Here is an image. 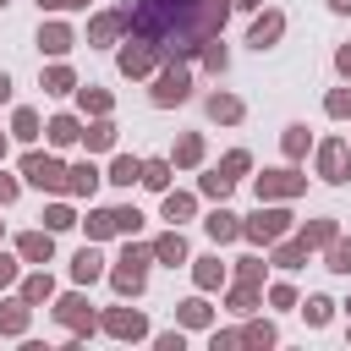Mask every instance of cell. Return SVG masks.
Returning a JSON list of instances; mask_svg holds the SVG:
<instances>
[{"label": "cell", "mask_w": 351, "mask_h": 351, "mask_svg": "<svg viewBox=\"0 0 351 351\" xmlns=\"http://www.w3.org/2000/svg\"><path fill=\"white\" fill-rule=\"evenodd\" d=\"M214 121H241V99L236 93H208V104H203Z\"/></svg>", "instance_id": "24"}, {"label": "cell", "mask_w": 351, "mask_h": 351, "mask_svg": "<svg viewBox=\"0 0 351 351\" xmlns=\"http://www.w3.org/2000/svg\"><path fill=\"white\" fill-rule=\"evenodd\" d=\"M82 110H93V115H110V93H104V88H82Z\"/></svg>", "instance_id": "43"}, {"label": "cell", "mask_w": 351, "mask_h": 351, "mask_svg": "<svg viewBox=\"0 0 351 351\" xmlns=\"http://www.w3.org/2000/svg\"><path fill=\"white\" fill-rule=\"evenodd\" d=\"M5 203H16V181H11V176H0V208H5Z\"/></svg>", "instance_id": "48"}, {"label": "cell", "mask_w": 351, "mask_h": 351, "mask_svg": "<svg viewBox=\"0 0 351 351\" xmlns=\"http://www.w3.org/2000/svg\"><path fill=\"white\" fill-rule=\"evenodd\" d=\"M307 252H313V247H307V241L296 236V241H285V247H274V263H280V269H302V263H307Z\"/></svg>", "instance_id": "30"}, {"label": "cell", "mask_w": 351, "mask_h": 351, "mask_svg": "<svg viewBox=\"0 0 351 351\" xmlns=\"http://www.w3.org/2000/svg\"><path fill=\"white\" fill-rule=\"evenodd\" d=\"M5 99H11V77L0 71V104H5Z\"/></svg>", "instance_id": "53"}, {"label": "cell", "mask_w": 351, "mask_h": 351, "mask_svg": "<svg viewBox=\"0 0 351 351\" xmlns=\"http://www.w3.org/2000/svg\"><path fill=\"white\" fill-rule=\"evenodd\" d=\"M280 143H285V159H302V154H307V126H285Z\"/></svg>", "instance_id": "38"}, {"label": "cell", "mask_w": 351, "mask_h": 351, "mask_svg": "<svg viewBox=\"0 0 351 351\" xmlns=\"http://www.w3.org/2000/svg\"><path fill=\"white\" fill-rule=\"evenodd\" d=\"M27 329V302H0V335H22Z\"/></svg>", "instance_id": "23"}, {"label": "cell", "mask_w": 351, "mask_h": 351, "mask_svg": "<svg viewBox=\"0 0 351 351\" xmlns=\"http://www.w3.org/2000/svg\"><path fill=\"white\" fill-rule=\"evenodd\" d=\"M203 66H208V71H225V66H230V55H225L219 44H203Z\"/></svg>", "instance_id": "46"}, {"label": "cell", "mask_w": 351, "mask_h": 351, "mask_svg": "<svg viewBox=\"0 0 351 351\" xmlns=\"http://www.w3.org/2000/svg\"><path fill=\"white\" fill-rule=\"evenodd\" d=\"M11 280H16V258H5V252H0V285H11Z\"/></svg>", "instance_id": "49"}, {"label": "cell", "mask_w": 351, "mask_h": 351, "mask_svg": "<svg viewBox=\"0 0 351 351\" xmlns=\"http://www.w3.org/2000/svg\"><path fill=\"white\" fill-rule=\"evenodd\" d=\"M99 181H104V176H99L93 165H71V170H66V192H77V197H93Z\"/></svg>", "instance_id": "19"}, {"label": "cell", "mask_w": 351, "mask_h": 351, "mask_svg": "<svg viewBox=\"0 0 351 351\" xmlns=\"http://www.w3.org/2000/svg\"><path fill=\"white\" fill-rule=\"evenodd\" d=\"M82 143H88V148H93V154H99V148H115V126H110V121H104V115H99V121H93V126H88V132H82Z\"/></svg>", "instance_id": "31"}, {"label": "cell", "mask_w": 351, "mask_h": 351, "mask_svg": "<svg viewBox=\"0 0 351 351\" xmlns=\"http://www.w3.org/2000/svg\"><path fill=\"white\" fill-rule=\"evenodd\" d=\"M230 16V0H137L126 5L132 38H148L159 55H192L203 49Z\"/></svg>", "instance_id": "1"}, {"label": "cell", "mask_w": 351, "mask_h": 351, "mask_svg": "<svg viewBox=\"0 0 351 351\" xmlns=\"http://www.w3.org/2000/svg\"><path fill=\"white\" fill-rule=\"evenodd\" d=\"M280 33H285V16H280V11H263V16L252 22V33H247V44H252V49H269V44H274Z\"/></svg>", "instance_id": "13"}, {"label": "cell", "mask_w": 351, "mask_h": 351, "mask_svg": "<svg viewBox=\"0 0 351 351\" xmlns=\"http://www.w3.org/2000/svg\"><path fill=\"white\" fill-rule=\"evenodd\" d=\"M49 296H55V280H49L44 269L22 280V302H27V307H38V302H49Z\"/></svg>", "instance_id": "22"}, {"label": "cell", "mask_w": 351, "mask_h": 351, "mask_svg": "<svg viewBox=\"0 0 351 351\" xmlns=\"http://www.w3.org/2000/svg\"><path fill=\"white\" fill-rule=\"evenodd\" d=\"M241 340H247V346H274L280 335H274V324H247V329H241Z\"/></svg>", "instance_id": "41"}, {"label": "cell", "mask_w": 351, "mask_h": 351, "mask_svg": "<svg viewBox=\"0 0 351 351\" xmlns=\"http://www.w3.org/2000/svg\"><path fill=\"white\" fill-rule=\"evenodd\" d=\"M192 208H197V203H192V192H165V219H176V225H181V219H192Z\"/></svg>", "instance_id": "32"}, {"label": "cell", "mask_w": 351, "mask_h": 351, "mask_svg": "<svg viewBox=\"0 0 351 351\" xmlns=\"http://www.w3.org/2000/svg\"><path fill=\"white\" fill-rule=\"evenodd\" d=\"M302 313H307V324L318 329V324H329V318H335V302H329V296H307V307H302Z\"/></svg>", "instance_id": "37"}, {"label": "cell", "mask_w": 351, "mask_h": 351, "mask_svg": "<svg viewBox=\"0 0 351 351\" xmlns=\"http://www.w3.org/2000/svg\"><path fill=\"white\" fill-rule=\"evenodd\" d=\"M99 274H104V258H99V247H82V252L71 258V280H77V285H93Z\"/></svg>", "instance_id": "15"}, {"label": "cell", "mask_w": 351, "mask_h": 351, "mask_svg": "<svg viewBox=\"0 0 351 351\" xmlns=\"http://www.w3.org/2000/svg\"><path fill=\"white\" fill-rule=\"evenodd\" d=\"M230 5H236V11H258L263 0H230Z\"/></svg>", "instance_id": "52"}, {"label": "cell", "mask_w": 351, "mask_h": 351, "mask_svg": "<svg viewBox=\"0 0 351 351\" xmlns=\"http://www.w3.org/2000/svg\"><path fill=\"white\" fill-rule=\"evenodd\" d=\"M335 66H340V77H351V44H346V49L335 55Z\"/></svg>", "instance_id": "51"}, {"label": "cell", "mask_w": 351, "mask_h": 351, "mask_svg": "<svg viewBox=\"0 0 351 351\" xmlns=\"http://www.w3.org/2000/svg\"><path fill=\"white\" fill-rule=\"evenodd\" d=\"M208 313H214V307H208V302H203V296H186V302H181V307H176V318H181V324H186V329H203V324H208Z\"/></svg>", "instance_id": "27"}, {"label": "cell", "mask_w": 351, "mask_h": 351, "mask_svg": "<svg viewBox=\"0 0 351 351\" xmlns=\"http://www.w3.org/2000/svg\"><path fill=\"white\" fill-rule=\"evenodd\" d=\"M121 27H126V11H104V16H93V27H88V44H110Z\"/></svg>", "instance_id": "18"}, {"label": "cell", "mask_w": 351, "mask_h": 351, "mask_svg": "<svg viewBox=\"0 0 351 351\" xmlns=\"http://www.w3.org/2000/svg\"><path fill=\"white\" fill-rule=\"evenodd\" d=\"M318 176L335 181V186L351 181V143H346V137H329V143L318 148Z\"/></svg>", "instance_id": "6"}, {"label": "cell", "mask_w": 351, "mask_h": 351, "mask_svg": "<svg viewBox=\"0 0 351 351\" xmlns=\"http://www.w3.org/2000/svg\"><path fill=\"white\" fill-rule=\"evenodd\" d=\"M154 258H159V263H170V269H176V263H186V236H181V230H165V236L154 241Z\"/></svg>", "instance_id": "17"}, {"label": "cell", "mask_w": 351, "mask_h": 351, "mask_svg": "<svg viewBox=\"0 0 351 351\" xmlns=\"http://www.w3.org/2000/svg\"><path fill=\"white\" fill-rule=\"evenodd\" d=\"M71 44H77V38H71L66 22H44V27H38V49H44V55H66Z\"/></svg>", "instance_id": "14"}, {"label": "cell", "mask_w": 351, "mask_h": 351, "mask_svg": "<svg viewBox=\"0 0 351 351\" xmlns=\"http://www.w3.org/2000/svg\"><path fill=\"white\" fill-rule=\"evenodd\" d=\"M82 225H88V241H104V236H115V230L132 236V230L143 225V214H137V208H93Z\"/></svg>", "instance_id": "3"}, {"label": "cell", "mask_w": 351, "mask_h": 351, "mask_svg": "<svg viewBox=\"0 0 351 351\" xmlns=\"http://www.w3.org/2000/svg\"><path fill=\"white\" fill-rule=\"evenodd\" d=\"M186 93H192V71L186 66H165L154 77V104H181Z\"/></svg>", "instance_id": "7"}, {"label": "cell", "mask_w": 351, "mask_h": 351, "mask_svg": "<svg viewBox=\"0 0 351 351\" xmlns=\"http://www.w3.org/2000/svg\"><path fill=\"white\" fill-rule=\"evenodd\" d=\"M22 176H27L38 192H66V165L49 159V154H27V159H22Z\"/></svg>", "instance_id": "4"}, {"label": "cell", "mask_w": 351, "mask_h": 351, "mask_svg": "<svg viewBox=\"0 0 351 351\" xmlns=\"http://www.w3.org/2000/svg\"><path fill=\"white\" fill-rule=\"evenodd\" d=\"M44 11H77V5H88V0H38Z\"/></svg>", "instance_id": "50"}, {"label": "cell", "mask_w": 351, "mask_h": 351, "mask_svg": "<svg viewBox=\"0 0 351 351\" xmlns=\"http://www.w3.org/2000/svg\"><path fill=\"white\" fill-rule=\"evenodd\" d=\"M55 318H60L71 335H88V329H93V313H88L82 296H60V302H55Z\"/></svg>", "instance_id": "11"}, {"label": "cell", "mask_w": 351, "mask_h": 351, "mask_svg": "<svg viewBox=\"0 0 351 351\" xmlns=\"http://www.w3.org/2000/svg\"><path fill=\"white\" fill-rule=\"evenodd\" d=\"M230 186H236V176H225V170H208V176H203V192H208V197H219V203L230 197Z\"/></svg>", "instance_id": "36"}, {"label": "cell", "mask_w": 351, "mask_h": 351, "mask_svg": "<svg viewBox=\"0 0 351 351\" xmlns=\"http://www.w3.org/2000/svg\"><path fill=\"white\" fill-rule=\"evenodd\" d=\"M335 236H340L335 219H307V225H302V241H307V247H329Z\"/></svg>", "instance_id": "26"}, {"label": "cell", "mask_w": 351, "mask_h": 351, "mask_svg": "<svg viewBox=\"0 0 351 351\" xmlns=\"http://www.w3.org/2000/svg\"><path fill=\"white\" fill-rule=\"evenodd\" d=\"M197 159H203V137H197V132H186V137L176 143V165H197Z\"/></svg>", "instance_id": "35"}, {"label": "cell", "mask_w": 351, "mask_h": 351, "mask_svg": "<svg viewBox=\"0 0 351 351\" xmlns=\"http://www.w3.org/2000/svg\"><path fill=\"white\" fill-rule=\"evenodd\" d=\"M11 137H16V143H33V137H38V110L22 104V110L11 115Z\"/></svg>", "instance_id": "28"}, {"label": "cell", "mask_w": 351, "mask_h": 351, "mask_svg": "<svg viewBox=\"0 0 351 351\" xmlns=\"http://www.w3.org/2000/svg\"><path fill=\"white\" fill-rule=\"evenodd\" d=\"M346 313H351V302H346Z\"/></svg>", "instance_id": "56"}, {"label": "cell", "mask_w": 351, "mask_h": 351, "mask_svg": "<svg viewBox=\"0 0 351 351\" xmlns=\"http://www.w3.org/2000/svg\"><path fill=\"white\" fill-rule=\"evenodd\" d=\"M247 165H252V159H247V148H230V154L219 159V170H225V176H241Z\"/></svg>", "instance_id": "45"}, {"label": "cell", "mask_w": 351, "mask_h": 351, "mask_svg": "<svg viewBox=\"0 0 351 351\" xmlns=\"http://www.w3.org/2000/svg\"><path fill=\"white\" fill-rule=\"evenodd\" d=\"M236 280L258 285V280H263V258H236Z\"/></svg>", "instance_id": "44"}, {"label": "cell", "mask_w": 351, "mask_h": 351, "mask_svg": "<svg viewBox=\"0 0 351 351\" xmlns=\"http://www.w3.org/2000/svg\"><path fill=\"white\" fill-rule=\"evenodd\" d=\"M16 252H22L27 263H49V258H55V230L44 225V230H27V236H16Z\"/></svg>", "instance_id": "10"}, {"label": "cell", "mask_w": 351, "mask_h": 351, "mask_svg": "<svg viewBox=\"0 0 351 351\" xmlns=\"http://www.w3.org/2000/svg\"><path fill=\"white\" fill-rule=\"evenodd\" d=\"M104 181H115V186H132V181H143V159H132V154H115V165H110V176Z\"/></svg>", "instance_id": "21"}, {"label": "cell", "mask_w": 351, "mask_h": 351, "mask_svg": "<svg viewBox=\"0 0 351 351\" xmlns=\"http://www.w3.org/2000/svg\"><path fill=\"white\" fill-rule=\"evenodd\" d=\"M0 5H5V0H0Z\"/></svg>", "instance_id": "57"}, {"label": "cell", "mask_w": 351, "mask_h": 351, "mask_svg": "<svg viewBox=\"0 0 351 351\" xmlns=\"http://www.w3.org/2000/svg\"><path fill=\"white\" fill-rule=\"evenodd\" d=\"M203 230H208L214 241H236V236H241V219H236L230 208H214V214L203 219Z\"/></svg>", "instance_id": "16"}, {"label": "cell", "mask_w": 351, "mask_h": 351, "mask_svg": "<svg viewBox=\"0 0 351 351\" xmlns=\"http://www.w3.org/2000/svg\"><path fill=\"white\" fill-rule=\"evenodd\" d=\"M0 159H5V137H0Z\"/></svg>", "instance_id": "55"}, {"label": "cell", "mask_w": 351, "mask_h": 351, "mask_svg": "<svg viewBox=\"0 0 351 351\" xmlns=\"http://www.w3.org/2000/svg\"><path fill=\"white\" fill-rule=\"evenodd\" d=\"M148 258H154L148 247H126V252H121V263L110 269V285H115L121 296H137V291L148 285Z\"/></svg>", "instance_id": "2"}, {"label": "cell", "mask_w": 351, "mask_h": 351, "mask_svg": "<svg viewBox=\"0 0 351 351\" xmlns=\"http://www.w3.org/2000/svg\"><path fill=\"white\" fill-rule=\"evenodd\" d=\"M324 110H329L335 121H346V115H351V88H335V93L324 99Z\"/></svg>", "instance_id": "42"}, {"label": "cell", "mask_w": 351, "mask_h": 351, "mask_svg": "<svg viewBox=\"0 0 351 351\" xmlns=\"http://www.w3.org/2000/svg\"><path fill=\"white\" fill-rule=\"evenodd\" d=\"M154 60H159V49H154L148 38H137V44H126V49H121V71H126V77L154 71Z\"/></svg>", "instance_id": "12"}, {"label": "cell", "mask_w": 351, "mask_h": 351, "mask_svg": "<svg viewBox=\"0 0 351 351\" xmlns=\"http://www.w3.org/2000/svg\"><path fill=\"white\" fill-rule=\"evenodd\" d=\"M192 280H197V291H214V285H225V263L208 252V258H197V263H192Z\"/></svg>", "instance_id": "20"}, {"label": "cell", "mask_w": 351, "mask_h": 351, "mask_svg": "<svg viewBox=\"0 0 351 351\" xmlns=\"http://www.w3.org/2000/svg\"><path fill=\"white\" fill-rule=\"evenodd\" d=\"M269 302H274V307H296V291H291V285H274Z\"/></svg>", "instance_id": "47"}, {"label": "cell", "mask_w": 351, "mask_h": 351, "mask_svg": "<svg viewBox=\"0 0 351 351\" xmlns=\"http://www.w3.org/2000/svg\"><path fill=\"white\" fill-rule=\"evenodd\" d=\"M285 230H291V208H258V214L241 225L247 241H280Z\"/></svg>", "instance_id": "5"}, {"label": "cell", "mask_w": 351, "mask_h": 351, "mask_svg": "<svg viewBox=\"0 0 351 351\" xmlns=\"http://www.w3.org/2000/svg\"><path fill=\"white\" fill-rule=\"evenodd\" d=\"M143 186L170 192V159H143Z\"/></svg>", "instance_id": "29"}, {"label": "cell", "mask_w": 351, "mask_h": 351, "mask_svg": "<svg viewBox=\"0 0 351 351\" xmlns=\"http://www.w3.org/2000/svg\"><path fill=\"white\" fill-rule=\"evenodd\" d=\"M44 132H49V143H55V148H66V143H77V137H82V126H77V115H55V121H49Z\"/></svg>", "instance_id": "25"}, {"label": "cell", "mask_w": 351, "mask_h": 351, "mask_svg": "<svg viewBox=\"0 0 351 351\" xmlns=\"http://www.w3.org/2000/svg\"><path fill=\"white\" fill-rule=\"evenodd\" d=\"M252 307H258V285H247V280H241V285L230 291V313H252Z\"/></svg>", "instance_id": "39"}, {"label": "cell", "mask_w": 351, "mask_h": 351, "mask_svg": "<svg viewBox=\"0 0 351 351\" xmlns=\"http://www.w3.org/2000/svg\"><path fill=\"white\" fill-rule=\"evenodd\" d=\"M44 225H49V230H71V225H77V214H71L66 203H55V208H44Z\"/></svg>", "instance_id": "40"}, {"label": "cell", "mask_w": 351, "mask_h": 351, "mask_svg": "<svg viewBox=\"0 0 351 351\" xmlns=\"http://www.w3.org/2000/svg\"><path fill=\"white\" fill-rule=\"evenodd\" d=\"M307 186V176H296V170H263L258 176V203L263 197H296Z\"/></svg>", "instance_id": "9"}, {"label": "cell", "mask_w": 351, "mask_h": 351, "mask_svg": "<svg viewBox=\"0 0 351 351\" xmlns=\"http://www.w3.org/2000/svg\"><path fill=\"white\" fill-rule=\"evenodd\" d=\"M99 324H104V335H115V340H143V335H148V318H143L137 307H110Z\"/></svg>", "instance_id": "8"}, {"label": "cell", "mask_w": 351, "mask_h": 351, "mask_svg": "<svg viewBox=\"0 0 351 351\" xmlns=\"http://www.w3.org/2000/svg\"><path fill=\"white\" fill-rule=\"evenodd\" d=\"M324 269L351 274V236H335V241H329V263H324Z\"/></svg>", "instance_id": "33"}, {"label": "cell", "mask_w": 351, "mask_h": 351, "mask_svg": "<svg viewBox=\"0 0 351 351\" xmlns=\"http://www.w3.org/2000/svg\"><path fill=\"white\" fill-rule=\"evenodd\" d=\"M329 11H340V16H351V0H329Z\"/></svg>", "instance_id": "54"}, {"label": "cell", "mask_w": 351, "mask_h": 351, "mask_svg": "<svg viewBox=\"0 0 351 351\" xmlns=\"http://www.w3.org/2000/svg\"><path fill=\"white\" fill-rule=\"evenodd\" d=\"M71 88H77L71 66H49V71H44V93H71Z\"/></svg>", "instance_id": "34"}]
</instances>
